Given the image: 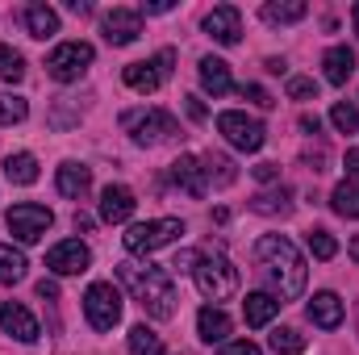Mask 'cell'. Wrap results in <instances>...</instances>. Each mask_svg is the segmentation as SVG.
I'll return each mask as SVG.
<instances>
[{
    "instance_id": "1",
    "label": "cell",
    "mask_w": 359,
    "mask_h": 355,
    "mask_svg": "<svg viewBox=\"0 0 359 355\" xmlns=\"http://www.w3.org/2000/svg\"><path fill=\"white\" fill-rule=\"evenodd\" d=\"M255 267L276 301H292L305 293V255L288 234H264L255 243Z\"/></svg>"
},
{
    "instance_id": "2",
    "label": "cell",
    "mask_w": 359,
    "mask_h": 355,
    "mask_svg": "<svg viewBox=\"0 0 359 355\" xmlns=\"http://www.w3.org/2000/svg\"><path fill=\"white\" fill-rule=\"evenodd\" d=\"M117 280H121V288L147 309V318H172L176 314V284H172V276L163 272V267L155 264H121L117 267Z\"/></svg>"
},
{
    "instance_id": "3",
    "label": "cell",
    "mask_w": 359,
    "mask_h": 355,
    "mask_svg": "<svg viewBox=\"0 0 359 355\" xmlns=\"http://www.w3.org/2000/svg\"><path fill=\"white\" fill-rule=\"evenodd\" d=\"M192 280H196L201 297H205V301H213V305L238 293V267L230 264L226 255H217V251H196Z\"/></svg>"
},
{
    "instance_id": "4",
    "label": "cell",
    "mask_w": 359,
    "mask_h": 355,
    "mask_svg": "<svg viewBox=\"0 0 359 355\" xmlns=\"http://www.w3.org/2000/svg\"><path fill=\"white\" fill-rule=\"evenodd\" d=\"M121 126L138 147H163L180 134V121L168 109H130V113H121Z\"/></svg>"
},
{
    "instance_id": "5",
    "label": "cell",
    "mask_w": 359,
    "mask_h": 355,
    "mask_svg": "<svg viewBox=\"0 0 359 355\" xmlns=\"http://www.w3.org/2000/svg\"><path fill=\"white\" fill-rule=\"evenodd\" d=\"M84 318H88L92 330H100V335L121 322V293H117L113 280L88 284V293H84Z\"/></svg>"
},
{
    "instance_id": "6",
    "label": "cell",
    "mask_w": 359,
    "mask_h": 355,
    "mask_svg": "<svg viewBox=\"0 0 359 355\" xmlns=\"http://www.w3.org/2000/svg\"><path fill=\"white\" fill-rule=\"evenodd\" d=\"M180 234H184V222H180V217L138 222V226H130V230H126V251H130V255H151V251H159V247L176 243Z\"/></svg>"
},
{
    "instance_id": "7",
    "label": "cell",
    "mask_w": 359,
    "mask_h": 355,
    "mask_svg": "<svg viewBox=\"0 0 359 355\" xmlns=\"http://www.w3.org/2000/svg\"><path fill=\"white\" fill-rule=\"evenodd\" d=\"M92 59H96V51H92L88 42H59L46 55V76L59 80V84H76L92 67Z\"/></svg>"
},
{
    "instance_id": "8",
    "label": "cell",
    "mask_w": 359,
    "mask_h": 355,
    "mask_svg": "<svg viewBox=\"0 0 359 355\" xmlns=\"http://www.w3.org/2000/svg\"><path fill=\"white\" fill-rule=\"evenodd\" d=\"M217 134H222L234 151H247V155H255V151L268 142L264 121H255V117H247V113H238V109L217 113Z\"/></svg>"
},
{
    "instance_id": "9",
    "label": "cell",
    "mask_w": 359,
    "mask_h": 355,
    "mask_svg": "<svg viewBox=\"0 0 359 355\" xmlns=\"http://www.w3.org/2000/svg\"><path fill=\"white\" fill-rule=\"evenodd\" d=\"M172 63H176V51L163 46L159 55L130 63V67L121 72V80H126V88H134V92H159L168 80H172Z\"/></svg>"
},
{
    "instance_id": "10",
    "label": "cell",
    "mask_w": 359,
    "mask_h": 355,
    "mask_svg": "<svg viewBox=\"0 0 359 355\" xmlns=\"http://www.w3.org/2000/svg\"><path fill=\"white\" fill-rule=\"evenodd\" d=\"M4 226H8V234H13L17 243H38V239L55 226V213H50L46 205H38V201H21V205H13V209L4 213Z\"/></svg>"
},
{
    "instance_id": "11",
    "label": "cell",
    "mask_w": 359,
    "mask_h": 355,
    "mask_svg": "<svg viewBox=\"0 0 359 355\" xmlns=\"http://www.w3.org/2000/svg\"><path fill=\"white\" fill-rule=\"evenodd\" d=\"M46 267H50L55 276H80V272H88L92 267V251L80 243V239L55 243V247L46 251Z\"/></svg>"
},
{
    "instance_id": "12",
    "label": "cell",
    "mask_w": 359,
    "mask_h": 355,
    "mask_svg": "<svg viewBox=\"0 0 359 355\" xmlns=\"http://www.w3.org/2000/svg\"><path fill=\"white\" fill-rule=\"evenodd\" d=\"M205 34H209L217 46H238V38H243V17H238V8H234V4H217V8L205 17Z\"/></svg>"
},
{
    "instance_id": "13",
    "label": "cell",
    "mask_w": 359,
    "mask_h": 355,
    "mask_svg": "<svg viewBox=\"0 0 359 355\" xmlns=\"http://www.w3.org/2000/svg\"><path fill=\"white\" fill-rule=\"evenodd\" d=\"M0 330L8 335V339H17V343H38V318L25 309V305H17V301H4L0 305Z\"/></svg>"
},
{
    "instance_id": "14",
    "label": "cell",
    "mask_w": 359,
    "mask_h": 355,
    "mask_svg": "<svg viewBox=\"0 0 359 355\" xmlns=\"http://www.w3.org/2000/svg\"><path fill=\"white\" fill-rule=\"evenodd\" d=\"M142 34V13L138 8H109L104 13V38L113 46H130Z\"/></svg>"
},
{
    "instance_id": "15",
    "label": "cell",
    "mask_w": 359,
    "mask_h": 355,
    "mask_svg": "<svg viewBox=\"0 0 359 355\" xmlns=\"http://www.w3.org/2000/svg\"><path fill=\"white\" fill-rule=\"evenodd\" d=\"M172 184L184 188L192 201H201L209 192V180H205V168H201V155H180L172 163Z\"/></svg>"
},
{
    "instance_id": "16",
    "label": "cell",
    "mask_w": 359,
    "mask_h": 355,
    "mask_svg": "<svg viewBox=\"0 0 359 355\" xmlns=\"http://www.w3.org/2000/svg\"><path fill=\"white\" fill-rule=\"evenodd\" d=\"M134 209H138V201L126 184H109L100 192V222H130Z\"/></svg>"
},
{
    "instance_id": "17",
    "label": "cell",
    "mask_w": 359,
    "mask_h": 355,
    "mask_svg": "<svg viewBox=\"0 0 359 355\" xmlns=\"http://www.w3.org/2000/svg\"><path fill=\"white\" fill-rule=\"evenodd\" d=\"M343 301H339V293H313V301L305 305V318L313 322V326H322V330H339L343 326Z\"/></svg>"
},
{
    "instance_id": "18",
    "label": "cell",
    "mask_w": 359,
    "mask_h": 355,
    "mask_svg": "<svg viewBox=\"0 0 359 355\" xmlns=\"http://www.w3.org/2000/svg\"><path fill=\"white\" fill-rule=\"evenodd\" d=\"M230 326H234V322H230V314H226L222 305H205V309L196 314V335H201L209 347H213V343H217V347L230 343Z\"/></svg>"
},
{
    "instance_id": "19",
    "label": "cell",
    "mask_w": 359,
    "mask_h": 355,
    "mask_svg": "<svg viewBox=\"0 0 359 355\" xmlns=\"http://www.w3.org/2000/svg\"><path fill=\"white\" fill-rule=\"evenodd\" d=\"M196 72H201L205 92H213V96H230V92H234V76H230V63H226V59L205 55V59L196 63Z\"/></svg>"
},
{
    "instance_id": "20",
    "label": "cell",
    "mask_w": 359,
    "mask_h": 355,
    "mask_svg": "<svg viewBox=\"0 0 359 355\" xmlns=\"http://www.w3.org/2000/svg\"><path fill=\"white\" fill-rule=\"evenodd\" d=\"M21 21H25V29H29V38H55L59 34V13L50 8V4H42V0H34V4H25L21 8Z\"/></svg>"
},
{
    "instance_id": "21",
    "label": "cell",
    "mask_w": 359,
    "mask_h": 355,
    "mask_svg": "<svg viewBox=\"0 0 359 355\" xmlns=\"http://www.w3.org/2000/svg\"><path fill=\"white\" fill-rule=\"evenodd\" d=\"M55 188H59L63 196L80 201V196H84V192L92 188V168H84V163H76V159H67V163L59 168V176H55Z\"/></svg>"
},
{
    "instance_id": "22",
    "label": "cell",
    "mask_w": 359,
    "mask_h": 355,
    "mask_svg": "<svg viewBox=\"0 0 359 355\" xmlns=\"http://www.w3.org/2000/svg\"><path fill=\"white\" fill-rule=\"evenodd\" d=\"M251 209L255 213H264V217H288L292 213V188H264V192H255L251 196Z\"/></svg>"
},
{
    "instance_id": "23",
    "label": "cell",
    "mask_w": 359,
    "mask_h": 355,
    "mask_svg": "<svg viewBox=\"0 0 359 355\" xmlns=\"http://www.w3.org/2000/svg\"><path fill=\"white\" fill-rule=\"evenodd\" d=\"M280 305H284V301H276L271 293H247V301H243V318H247V326H268L271 318L280 314Z\"/></svg>"
},
{
    "instance_id": "24",
    "label": "cell",
    "mask_w": 359,
    "mask_h": 355,
    "mask_svg": "<svg viewBox=\"0 0 359 355\" xmlns=\"http://www.w3.org/2000/svg\"><path fill=\"white\" fill-rule=\"evenodd\" d=\"M322 67H326V80L343 88V84L351 80V72H355V55H351V46H330L326 59H322Z\"/></svg>"
},
{
    "instance_id": "25",
    "label": "cell",
    "mask_w": 359,
    "mask_h": 355,
    "mask_svg": "<svg viewBox=\"0 0 359 355\" xmlns=\"http://www.w3.org/2000/svg\"><path fill=\"white\" fill-rule=\"evenodd\" d=\"M201 168H205V180H209L213 188H226V184H234V180H238L234 159H230V155H217V151L201 155Z\"/></svg>"
},
{
    "instance_id": "26",
    "label": "cell",
    "mask_w": 359,
    "mask_h": 355,
    "mask_svg": "<svg viewBox=\"0 0 359 355\" xmlns=\"http://www.w3.org/2000/svg\"><path fill=\"white\" fill-rule=\"evenodd\" d=\"M305 13H309L305 0H268V4H264V21H268V25H292V21H301Z\"/></svg>"
},
{
    "instance_id": "27",
    "label": "cell",
    "mask_w": 359,
    "mask_h": 355,
    "mask_svg": "<svg viewBox=\"0 0 359 355\" xmlns=\"http://www.w3.org/2000/svg\"><path fill=\"white\" fill-rule=\"evenodd\" d=\"M330 209L339 217H359V180H343L334 192H330Z\"/></svg>"
},
{
    "instance_id": "28",
    "label": "cell",
    "mask_w": 359,
    "mask_h": 355,
    "mask_svg": "<svg viewBox=\"0 0 359 355\" xmlns=\"http://www.w3.org/2000/svg\"><path fill=\"white\" fill-rule=\"evenodd\" d=\"M4 176L13 180V184H34L38 180V159L29 151H17V155L4 159Z\"/></svg>"
},
{
    "instance_id": "29",
    "label": "cell",
    "mask_w": 359,
    "mask_h": 355,
    "mask_svg": "<svg viewBox=\"0 0 359 355\" xmlns=\"http://www.w3.org/2000/svg\"><path fill=\"white\" fill-rule=\"evenodd\" d=\"M25 255L13 247V243H0V284H17V280H25Z\"/></svg>"
},
{
    "instance_id": "30",
    "label": "cell",
    "mask_w": 359,
    "mask_h": 355,
    "mask_svg": "<svg viewBox=\"0 0 359 355\" xmlns=\"http://www.w3.org/2000/svg\"><path fill=\"white\" fill-rule=\"evenodd\" d=\"M268 347L276 355H301V351H305V335H301V330H292V326H280V330L268 339Z\"/></svg>"
},
{
    "instance_id": "31",
    "label": "cell",
    "mask_w": 359,
    "mask_h": 355,
    "mask_svg": "<svg viewBox=\"0 0 359 355\" xmlns=\"http://www.w3.org/2000/svg\"><path fill=\"white\" fill-rule=\"evenodd\" d=\"M130 355H163V343H159V335H155L147 322L130 330Z\"/></svg>"
},
{
    "instance_id": "32",
    "label": "cell",
    "mask_w": 359,
    "mask_h": 355,
    "mask_svg": "<svg viewBox=\"0 0 359 355\" xmlns=\"http://www.w3.org/2000/svg\"><path fill=\"white\" fill-rule=\"evenodd\" d=\"M305 243H309V255H313V260H334V255H339L334 234H330V230H322V226H318V230H309V239H305Z\"/></svg>"
},
{
    "instance_id": "33",
    "label": "cell",
    "mask_w": 359,
    "mask_h": 355,
    "mask_svg": "<svg viewBox=\"0 0 359 355\" xmlns=\"http://www.w3.org/2000/svg\"><path fill=\"white\" fill-rule=\"evenodd\" d=\"M21 76H25V59H21L13 46L0 42V80H4V84H17Z\"/></svg>"
},
{
    "instance_id": "34",
    "label": "cell",
    "mask_w": 359,
    "mask_h": 355,
    "mask_svg": "<svg viewBox=\"0 0 359 355\" xmlns=\"http://www.w3.org/2000/svg\"><path fill=\"white\" fill-rule=\"evenodd\" d=\"M25 117H29L25 96H8V92H0V126H17V121H25Z\"/></svg>"
},
{
    "instance_id": "35",
    "label": "cell",
    "mask_w": 359,
    "mask_h": 355,
    "mask_svg": "<svg viewBox=\"0 0 359 355\" xmlns=\"http://www.w3.org/2000/svg\"><path fill=\"white\" fill-rule=\"evenodd\" d=\"M330 121H334V130L355 134V130H359V109H355V105H343V100H339V105L330 109Z\"/></svg>"
},
{
    "instance_id": "36",
    "label": "cell",
    "mask_w": 359,
    "mask_h": 355,
    "mask_svg": "<svg viewBox=\"0 0 359 355\" xmlns=\"http://www.w3.org/2000/svg\"><path fill=\"white\" fill-rule=\"evenodd\" d=\"M288 96L292 100H313L318 96V84L309 76H288Z\"/></svg>"
},
{
    "instance_id": "37",
    "label": "cell",
    "mask_w": 359,
    "mask_h": 355,
    "mask_svg": "<svg viewBox=\"0 0 359 355\" xmlns=\"http://www.w3.org/2000/svg\"><path fill=\"white\" fill-rule=\"evenodd\" d=\"M213 355H259V343H251V339H234V343H222Z\"/></svg>"
},
{
    "instance_id": "38",
    "label": "cell",
    "mask_w": 359,
    "mask_h": 355,
    "mask_svg": "<svg viewBox=\"0 0 359 355\" xmlns=\"http://www.w3.org/2000/svg\"><path fill=\"white\" fill-rule=\"evenodd\" d=\"M243 96H247L251 105H259V109H271V105H276V100H271L268 92L259 88V84H243Z\"/></svg>"
},
{
    "instance_id": "39",
    "label": "cell",
    "mask_w": 359,
    "mask_h": 355,
    "mask_svg": "<svg viewBox=\"0 0 359 355\" xmlns=\"http://www.w3.org/2000/svg\"><path fill=\"white\" fill-rule=\"evenodd\" d=\"M297 126H301L305 134H318V130H322V117H318V113H301V121H297Z\"/></svg>"
},
{
    "instance_id": "40",
    "label": "cell",
    "mask_w": 359,
    "mask_h": 355,
    "mask_svg": "<svg viewBox=\"0 0 359 355\" xmlns=\"http://www.w3.org/2000/svg\"><path fill=\"white\" fill-rule=\"evenodd\" d=\"M172 8H176L172 0H147V4L138 8V13H172Z\"/></svg>"
},
{
    "instance_id": "41",
    "label": "cell",
    "mask_w": 359,
    "mask_h": 355,
    "mask_svg": "<svg viewBox=\"0 0 359 355\" xmlns=\"http://www.w3.org/2000/svg\"><path fill=\"white\" fill-rule=\"evenodd\" d=\"M343 168H347V180H355V176H359V151H355V147L347 151V159H343Z\"/></svg>"
},
{
    "instance_id": "42",
    "label": "cell",
    "mask_w": 359,
    "mask_h": 355,
    "mask_svg": "<svg viewBox=\"0 0 359 355\" xmlns=\"http://www.w3.org/2000/svg\"><path fill=\"white\" fill-rule=\"evenodd\" d=\"M276 176H280V168H276V163H259V168H255V180H264V184L276 180Z\"/></svg>"
},
{
    "instance_id": "43",
    "label": "cell",
    "mask_w": 359,
    "mask_h": 355,
    "mask_svg": "<svg viewBox=\"0 0 359 355\" xmlns=\"http://www.w3.org/2000/svg\"><path fill=\"white\" fill-rule=\"evenodd\" d=\"M188 117H192V121H205V105H201L196 96H188Z\"/></svg>"
},
{
    "instance_id": "44",
    "label": "cell",
    "mask_w": 359,
    "mask_h": 355,
    "mask_svg": "<svg viewBox=\"0 0 359 355\" xmlns=\"http://www.w3.org/2000/svg\"><path fill=\"white\" fill-rule=\"evenodd\" d=\"M38 297H46V301H55V297H59V288H55L50 280H42V284H38Z\"/></svg>"
},
{
    "instance_id": "45",
    "label": "cell",
    "mask_w": 359,
    "mask_h": 355,
    "mask_svg": "<svg viewBox=\"0 0 359 355\" xmlns=\"http://www.w3.org/2000/svg\"><path fill=\"white\" fill-rule=\"evenodd\" d=\"M67 8H72V13H88L92 4H88V0H67Z\"/></svg>"
},
{
    "instance_id": "46",
    "label": "cell",
    "mask_w": 359,
    "mask_h": 355,
    "mask_svg": "<svg viewBox=\"0 0 359 355\" xmlns=\"http://www.w3.org/2000/svg\"><path fill=\"white\" fill-rule=\"evenodd\" d=\"M347 251H351V260H355V264H359V234H355V239H351V243H347Z\"/></svg>"
},
{
    "instance_id": "47",
    "label": "cell",
    "mask_w": 359,
    "mask_h": 355,
    "mask_svg": "<svg viewBox=\"0 0 359 355\" xmlns=\"http://www.w3.org/2000/svg\"><path fill=\"white\" fill-rule=\"evenodd\" d=\"M351 21H355V34H359V4L351 8Z\"/></svg>"
},
{
    "instance_id": "48",
    "label": "cell",
    "mask_w": 359,
    "mask_h": 355,
    "mask_svg": "<svg viewBox=\"0 0 359 355\" xmlns=\"http://www.w3.org/2000/svg\"><path fill=\"white\" fill-rule=\"evenodd\" d=\"M355 318H359V314H355Z\"/></svg>"
}]
</instances>
